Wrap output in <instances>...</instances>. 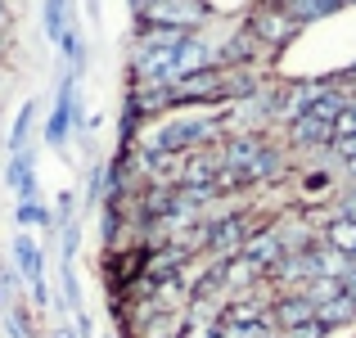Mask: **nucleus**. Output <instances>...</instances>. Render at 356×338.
<instances>
[{
    "label": "nucleus",
    "instance_id": "obj_1",
    "mask_svg": "<svg viewBox=\"0 0 356 338\" xmlns=\"http://www.w3.org/2000/svg\"><path fill=\"white\" fill-rule=\"evenodd\" d=\"M212 23L217 14L208 0H145L140 9H131V27H167V32L199 36Z\"/></svg>",
    "mask_w": 356,
    "mask_h": 338
},
{
    "label": "nucleus",
    "instance_id": "obj_2",
    "mask_svg": "<svg viewBox=\"0 0 356 338\" xmlns=\"http://www.w3.org/2000/svg\"><path fill=\"white\" fill-rule=\"evenodd\" d=\"M243 27L252 32V41H257L266 54L293 45L298 32H302V27H298L284 9H280V0H257V5H248V9H243Z\"/></svg>",
    "mask_w": 356,
    "mask_h": 338
},
{
    "label": "nucleus",
    "instance_id": "obj_3",
    "mask_svg": "<svg viewBox=\"0 0 356 338\" xmlns=\"http://www.w3.org/2000/svg\"><path fill=\"white\" fill-rule=\"evenodd\" d=\"M176 108H226V68H199L172 81V113Z\"/></svg>",
    "mask_w": 356,
    "mask_h": 338
},
{
    "label": "nucleus",
    "instance_id": "obj_4",
    "mask_svg": "<svg viewBox=\"0 0 356 338\" xmlns=\"http://www.w3.org/2000/svg\"><path fill=\"white\" fill-rule=\"evenodd\" d=\"M330 145H334V122L316 118L312 108L284 127V149L289 154H330Z\"/></svg>",
    "mask_w": 356,
    "mask_h": 338
},
{
    "label": "nucleus",
    "instance_id": "obj_5",
    "mask_svg": "<svg viewBox=\"0 0 356 338\" xmlns=\"http://www.w3.org/2000/svg\"><path fill=\"white\" fill-rule=\"evenodd\" d=\"M181 50V45H176ZM176 50H131V86H172L181 77Z\"/></svg>",
    "mask_w": 356,
    "mask_h": 338
},
{
    "label": "nucleus",
    "instance_id": "obj_6",
    "mask_svg": "<svg viewBox=\"0 0 356 338\" xmlns=\"http://www.w3.org/2000/svg\"><path fill=\"white\" fill-rule=\"evenodd\" d=\"M239 257H248L252 266L261 271V275H270V271L280 266V257H284V239H280L275 221L257 225V230L248 234V243H243V248H239Z\"/></svg>",
    "mask_w": 356,
    "mask_h": 338
},
{
    "label": "nucleus",
    "instance_id": "obj_7",
    "mask_svg": "<svg viewBox=\"0 0 356 338\" xmlns=\"http://www.w3.org/2000/svg\"><path fill=\"white\" fill-rule=\"evenodd\" d=\"M307 321H316V303L307 293H275L270 298V325L275 330H298Z\"/></svg>",
    "mask_w": 356,
    "mask_h": 338
},
{
    "label": "nucleus",
    "instance_id": "obj_8",
    "mask_svg": "<svg viewBox=\"0 0 356 338\" xmlns=\"http://www.w3.org/2000/svg\"><path fill=\"white\" fill-rule=\"evenodd\" d=\"M14 271H18V280L23 284H32V280H45V248L32 239L27 230H18V239H14Z\"/></svg>",
    "mask_w": 356,
    "mask_h": 338
},
{
    "label": "nucleus",
    "instance_id": "obj_9",
    "mask_svg": "<svg viewBox=\"0 0 356 338\" xmlns=\"http://www.w3.org/2000/svg\"><path fill=\"white\" fill-rule=\"evenodd\" d=\"M280 9H284L298 27H312V23H325V18L343 14L348 0H280Z\"/></svg>",
    "mask_w": 356,
    "mask_h": 338
},
{
    "label": "nucleus",
    "instance_id": "obj_10",
    "mask_svg": "<svg viewBox=\"0 0 356 338\" xmlns=\"http://www.w3.org/2000/svg\"><path fill=\"white\" fill-rule=\"evenodd\" d=\"M321 243L325 248H334V252H343V257L356 266V225L352 221H343V217H325V225H321Z\"/></svg>",
    "mask_w": 356,
    "mask_h": 338
},
{
    "label": "nucleus",
    "instance_id": "obj_11",
    "mask_svg": "<svg viewBox=\"0 0 356 338\" xmlns=\"http://www.w3.org/2000/svg\"><path fill=\"white\" fill-rule=\"evenodd\" d=\"M316 321L325 325V330H343V325H356V303L348 293H339V298H330V303H321L316 307Z\"/></svg>",
    "mask_w": 356,
    "mask_h": 338
},
{
    "label": "nucleus",
    "instance_id": "obj_12",
    "mask_svg": "<svg viewBox=\"0 0 356 338\" xmlns=\"http://www.w3.org/2000/svg\"><path fill=\"white\" fill-rule=\"evenodd\" d=\"M59 54L68 59V72H72V77H81V72H86L90 54H86V41H81V32H77V23H72V18H68V27H63V36H59Z\"/></svg>",
    "mask_w": 356,
    "mask_h": 338
},
{
    "label": "nucleus",
    "instance_id": "obj_13",
    "mask_svg": "<svg viewBox=\"0 0 356 338\" xmlns=\"http://www.w3.org/2000/svg\"><path fill=\"white\" fill-rule=\"evenodd\" d=\"M185 334V312H158L145 325H136V338H181Z\"/></svg>",
    "mask_w": 356,
    "mask_h": 338
},
{
    "label": "nucleus",
    "instance_id": "obj_14",
    "mask_svg": "<svg viewBox=\"0 0 356 338\" xmlns=\"http://www.w3.org/2000/svg\"><path fill=\"white\" fill-rule=\"evenodd\" d=\"M32 127H36V99H27V104L14 113V131H9V154H23V149H27V136H32Z\"/></svg>",
    "mask_w": 356,
    "mask_h": 338
},
{
    "label": "nucleus",
    "instance_id": "obj_15",
    "mask_svg": "<svg viewBox=\"0 0 356 338\" xmlns=\"http://www.w3.org/2000/svg\"><path fill=\"white\" fill-rule=\"evenodd\" d=\"M14 221L23 225V230H54V212L45 208L41 199H36V203H18V208H14Z\"/></svg>",
    "mask_w": 356,
    "mask_h": 338
},
{
    "label": "nucleus",
    "instance_id": "obj_16",
    "mask_svg": "<svg viewBox=\"0 0 356 338\" xmlns=\"http://www.w3.org/2000/svg\"><path fill=\"white\" fill-rule=\"evenodd\" d=\"M41 23H45V36H50V41L59 45L63 27H68V0H45V9H41Z\"/></svg>",
    "mask_w": 356,
    "mask_h": 338
},
{
    "label": "nucleus",
    "instance_id": "obj_17",
    "mask_svg": "<svg viewBox=\"0 0 356 338\" xmlns=\"http://www.w3.org/2000/svg\"><path fill=\"white\" fill-rule=\"evenodd\" d=\"M77 248H81V221H72V225L59 230V266H72V261H77Z\"/></svg>",
    "mask_w": 356,
    "mask_h": 338
},
{
    "label": "nucleus",
    "instance_id": "obj_18",
    "mask_svg": "<svg viewBox=\"0 0 356 338\" xmlns=\"http://www.w3.org/2000/svg\"><path fill=\"white\" fill-rule=\"evenodd\" d=\"M302 293L312 298L316 307H321V303H330V298H339V293H343V280H334V275H316L312 284L302 289Z\"/></svg>",
    "mask_w": 356,
    "mask_h": 338
},
{
    "label": "nucleus",
    "instance_id": "obj_19",
    "mask_svg": "<svg viewBox=\"0 0 356 338\" xmlns=\"http://www.w3.org/2000/svg\"><path fill=\"white\" fill-rule=\"evenodd\" d=\"M54 230H63V225H72L77 221V194L72 190H59V199H54Z\"/></svg>",
    "mask_w": 356,
    "mask_h": 338
},
{
    "label": "nucleus",
    "instance_id": "obj_20",
    "mask_svg": "<svg viewBox=\"0 0 356 338\" xmlns=\"http://www.w3.org/2000/svg\"><path fill=\"white\" fill-rule=\"evenodd\" d=\"M27 167H36V154H32V149H23V154H9V167H5V185H9V190H18V181H23Z\"/></svg>",
    "mask_w": 356,
    "mask_h": 338
},
{
    "label": "nucleus",
    "instance_id": "obj_21",
    "mask_svg": "<svg viewBox=\"0 0 356 338\" xmlns=\"http://www.w3.org/2000/svg\"><path fill=\"white\" fill-rule=\"evenodd\" d=\"M302 190H307V194H330V190H334V176H330V172H307V176H302Z\"/></svg>",
    "mask_w": 356,
    "mask_h": 338
},
{
    "label": "nucleus",
    "instance_id": "obj_22",
    "mask_svg": "<svg viewBox=\"0 0 356 338\" xmlns=\"http://www.w3.org/2000/svg\"><path fill=\"white\" fill-rule=\"evenodd\" d=\"M334 217H343V221L356 225V190H343L339 199H334Z\"/></svg>",
    "mask_w": 356,
    "mask_h": 338
},
{
    "label": "nucleus",
    "instance_id": "obj_23",
    "mask_svg": "<svg viewBox=\"0 0 356 338\" xmlns=\"http://www.w3.org/2000/svg\"><path fill=\"white\" fill-rule=\"evenodd\" d=\"M334 136H356V95L348 99V108L339 113V122H334Z\"/></svg>",
    "mask_w": 356,
    "mask_h": 338
},
{
    "label": "nucleus",
    "instance_id": "obj_24",
    "mask_svg": "<svg viewBox=\"0 0 356 338\" xmlns=\"http://www.w3.org/2000/svg\"><path fill=\"white\" fill-rule=\"evenodd\" d=\"M280 338H330V330H325L321 321H307V325H298V330H280Z\"/></svg>",
    "mask_w": 356,
    "mask_h": 338
},
{
    "label": "nucleus",
    "instance_id": "obj_25",
    "mask_svg": "<svg viewBox=\"0 0 356 338\" xmlns=\"http://www.w3.org/2000/svg\"><path fill=\"white\" fill-rule=\"evenodd\" d=\"M27 293H32V307H36V312H45V307L54 303V298H50V284H45V280H32V284H27Z\"/></svg>",
    "mask_w": 356,
    "mask_h": 338
},
{
    "label": "nucleus",
    "instance_id": "obj_26",
    "mask_svg": "<svg viewBox=\"0 0 356 338\" xmlns=\"http://www.w3.org/2000/svg\"><path fill=\"white\" fill-rule=\"evenodd\" d=\"M72 330H77V338H95V321H90L86 307H81V312H72Z\"/></svg>",
    "mask_w": 356,
    "mask_h": 338
},
{
    "label": "nucleus",
    "instance_id": "obj_27",
    "mask_svg": "<svg viewBox=\"0 0 356 338\" xmlns=\"http://www.w3.org/2000/svg\"><path fill=\"white\" fill-rule=\"evenodd\" d=\"M9 27H14V9L9 0H0V36H9Z\"/></svg>",
    "mask_w": 356,
    "mask_h": 338
},
{
    "label": "nucleus",
    "instance_id": "obj_28",
    "mask_svg": "<svg viewBox=\"0 0 356 338\" xmlns=\"http://www.w3.org/2000/svg\"><path fill=\"white\" fill-rule=\"evenodd\" d=\"M50 338H77V330H72V325H63V321H59V325H54V330H50Z\"/></svg>",
    "mask_w": 356,
    "mask_h": 338
},
{
    "label": "nucleus",
    "instance_id": "obj_29",
    "mask_svg": "<svg viewBox=\"0 0 356 338\" xmlns=\"http://www.w3.org/2000/svg\"><path fill=\"white\" fill-rule=\"evenodd\" d=\"M343 176H348V185H356V158H348V163H343Z\"/></svg>",
    "mask_w": 356,
    "mask_h": 338
},
{
    "label": "nucleus",
    "instance_id": "obj_30",
    "mask_svg": "<svg viewBox=\"0 0 356 338\" xmlns=\"http://www.w3.org/2000/svg\"><path fill=\"white\" fill-rule=\"evenodd\" d=\"M5 54H9V36H0V63H5Z\"/></svg>",
    "mask_w": 356,
    "mask_h": 338
}]
</instances>
